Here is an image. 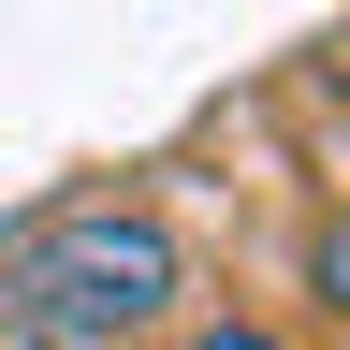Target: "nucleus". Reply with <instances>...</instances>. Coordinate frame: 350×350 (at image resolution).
<instances>
[{"label": "nucleus", "instance_id": "1", "mask_svg": "<svg viewBox=\"0 0 350 350\" xmlns=\"http://www.w3.org/2000/svg\"><path fill=\"white\" fill-rule=\"evenodd\" d=\"M175 292H190V262L146 204H73L15 248V306L44 336H146V321H175Z\"/></svg>", "mask_w": 350, "mask_h": 350}, {"label": "nucleus", "instance_id": "2", "mask_svg": "<svg viewBox=\"0 0 350 350\" xmlns=\"http://www.w3.org/2000/svg\"><path fill=\"white\" fill-rule=\"evenodd\" d=\"M190 350H292V336H278V321H204Z\"/></svg>", "mask_w": 350, "mask_h": 350}, {"label": "nucleus", "instance_id": "3", "mask_svg": "<svg viewBox=\"0 0 350 350\" xmlns=\"http://www.w3.org/2000/svg\"><path fill=\"white\" fill-rule=\"evenodd\" d=\"M321 306H336V321H350V219H336V234H321Z\"/></svg>", "mask_w": 350, "mask_h": 350}]
</instances>
